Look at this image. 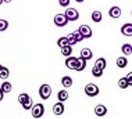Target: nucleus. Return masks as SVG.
<instances>
[{
  "label": "nucleus",
  "mask_w": 132,
  "mask_h": 119,
  "mask_svg": "<svg viewBox=\"0 0 132 119\" xmlns=\"http://www.w3.org/2000/svg\"><path fill=\"white\" fill-rule=\"evenodd\" d=\"M67 42H68V44L70 46H74V44H77V39H75V36H74L72 33H70L68 36H67Z\"/></svg>",
  "instance_id": "obj_27"
},
{
  "label": "nucleus",
  "mask_w": 132,
  "mask_h": 119,
  "mask_svg": "<svg viewBox=\"0 0 132 119\" xmlns=\"http://www.w3.org/2000/svg\"><path fill=\"white\" fill-rule=\"evenodd\" d=\"M2 3H3V0H0V4H2Z\"/></svg>",
  "instance_id": "obj_36"
},
{
  "label": "nucleus",
  "mask_w": 132,
  "mask_h": 119,
  "mask_svg": "<svg viewBox=\"0 0 132 119\" xmlns=\"http://www.w3.org/2000/svg\"><path fill=\"white\" fill-rule=\"evenodd\" d=\"M109 15L111 18H120L121 17V8H120V7H117V6L111 7V8L109 10Z\"/></svg>",
  "instance_id": "obj_12"
},
{
  "label": "nucleus",
  "mask_w": 132,
  "mask_h": 119,
  "mask_svg": "<svg viewBox=\"0 0 132 119\" xmlns=\"http://www.w3.org/2000/svg\"><path fill=\"white\" fill-rule=\"evenodd\" d=\"M0 89H2L3 91H4V94H6V93H10V91L13 90V85L10 83V82H7V80H6V82H3V83H2Z\"/></svg>",
  "instance_id": "obj_17"
},
{
  "label": "nucleus",
  "mask_w": 132,
  "mask_h": 119,
  "mask_svg": "<svg viewBox=\"0 0 132 119\" xmlns=\"http://www.w3.org/2000/svg\"><path fill=\"white\" fill-rule=\"evenodd\" d=\"M75 2H77V3H84L85 0H75Z\"/></svg>",
  "instance_id": "obj_35"
},
{
  "label": "nucleus",
  "mask_w": 132,
  "mask_h": 119,
  "mask_svg": "<svg viewBox=\"0 0 132 119\" xmlns=\"http://www.w3.org/2000/svg\"><path fill=\"white\" fill-rule=\"evenodd\" d=\"M107 114V107L103 105V104H99V105L95 107V115L99 118H103Z\"/></svg>",
  "instance_id": "obj_7"
},
{
  "label": "nucleus",
  "mask_w": 132,
  "mask_h": 119,
  "mask_svg": "<svg viewBox=\"0 0 132 119\" xmlns=\"http://www.w3.org/2000/svg\"><path fill=\"white\" fill-rule=\"evenodd\" d=\"M121 50H122V53L125 54V56H131V54H132V46L129 44V43H125V44H122Z\"/></svg>",
  "instance_id": "obj_21"
},
{
  "label": "nucleus",
  "mask_w": 132,
  "mask_h": 119,
  "mask_svg": "<svg viewBox=\"0 0 132 119\" xmlns=\"http://www.w3.org/2000/svg\"><path fill=\"white\" fill-rule=\"evenodd\" d=\"M9 76H10L9 68H6V67H2V68H0V79H7Z\"/></svg>",
  "instance_id": "obj_23"
},
{
  "label": "nucleus",
  "mask_w": 132,
  "mask_h": 119,
  "mask_svg": "<svg viewBox=\"0 0 132 119\" xmlns=\"http://www.w3.org/2000/svg\"><path fill=\"white\" fill-rule=\"evenodd\" d=\"M72 35L75 36L77 42H82V40H84V36H82V35L79 33V31H75V32H72Z\"/></svg>",
  "instance_id": "obj_30"
},
{
  "label": "nucleus",
  "mask_w": 132,
  "mask_h": 119,
  "mask_svg": "<svg viewBox=\"0 0 132 119\" xmlns=\"http://www.w3.org/2000/svg\"><path fill=\"white\" fill-rule=\"evenodd\" d=\"M61 85H63L65 89L71 87V86H72V78H70V76H63V78H61Z\"/></svg>",
  "instance_id": "obj_15"
},
{
  "label": "nucleus",
  "mask_w": 132,
  "mask_h": 119,
  "mask_svg": "<svg viewBox=\"0 0 132 119\" xmlns=\"http://www.w3.org/2000/svg\"><path fill=\"white\" fill-rule=\"evenodd\" d=\"M67 22H68V20H67V17L64 15V14H57V15L54 17V24L57 25V26L63 28L65 26Z\"/></svg>",
  "instance_id": "obj_5"
},
{
  "label": "nucleus",
  "mask_w": 132,
  "mask_h": 119,
  "mask_svg": "<svg viewBox=\"0 0 132 119\" xmlns=\"http://www.w3.org/2000/svg\"><path fill=\"white\" fill-rule=\"evenodd\" d=\"M64 15L67 17V20L68 21H77L78 18H79V13H78L77 8H71V7H67L65 13H64Z\"/></svg>",
  "instance_id": "obj_4"
},
{
  "label": "nucleus",
  "mask_w": 132,
  "mask_h": 119,
  "mask_svg": "<svg viewBox=\"0 0 132 119\" xmlns=\"http://www.w3.org/2000/svg\"><path fill=\"white\" fill-rule=\"evenodd\" d=\"M64 104L61 101H59V103H56L54 105H53V114L57 115V116H60V115H63L64 114Z\"/></svg>",
  "instance_id": "obj_8"
},
{
  "label": "nucleus",
  "mask_w": 132,
  "mask_h": 119,
  "mask_svg": "<svg viewBox=\"0 0 132 119\" xmlns=\"http://www.w3.org/2000/svg\"><path fill=\"white\" fill-rule=\"evenodd\" d=\"M61 54L64 57H70L71 54H72V46L67 44V46H64V47H61Z\"/></svg>",
  "instance_id": "obj_18"
},
{
  "label": "nucleus",
  "mask_w": 132,
  "mask_h": 119,
  "mask_svg": "<svg viewBox=\"0 0 132 119\" xmlns=\"http://www.w3.org/2000/svg\"><path fill=\"white\" fill-rule=\"evenodd\" d=\"M75 62H77V57L70 56V57H67V60H65V67L70 68V69H74V68H75Z\"/></svg>",
  "instance_id": "obj_13"
},
{
  "label": "nucleus",
  "mask_w": 132,
  "mask_h": 119,
  "mask_svg": "<svg viewBox=\"0 0 132 119\" xmlns=\"http://www.w3.org/2000/svg\"><path fill=\"white\" fill-rule=\"evenodd\" d=\"M32 105H34V101H32V98H29V100H28V101H25V103H24L22 104V107H24V109H31V108H32Z\"/></svg>",
  "instance_id": "obj_29"
},
{
  "label": "nucleus",
  "mask_w": 132,
  "mask_h": 119,
  "mask_svg": "<svg viewBox=\"0 0 132 119\" xmlns=\"http://www.w3.org/2000/svg\"><path fill=\"white\" fill-rule=\"evenodd\" d=\"M57 100L61 101V103L67 101V100H68V91H67V90H60V91L57 93Z\"/></svg>",
  "instance_id": "obj_14"
},
{
  "label": "nucleus",
  "mask_w": 132,
  "mask_h": 119,
  "mask_svg": "<svg viewBox=\"0 0 132 119\" xmlns=\"http://www.w3.org/2000/svg\"><path fill=\"white\" fill-rule=\"evenodd\" d=\"M7 28H9V22L6 20H2L0 18V32H4Z\"/></svg>",
  "instance_id": "obj_28"
},
{
  "label": "nucleus",
  "mask_w": 132,
  "mask_h": 119,
  "mask_svg": "<svg viewBox=\"0 0 132 119\" xmlns=\"http://www.w3.org/2000/svg\"><path fill=\"white\" fill-rule=\"evenodd\" d=\"M78 31H79V33L82 36H84V39L92 38V29H90V26H88V25H81V26L78 28Z\"/></svg>",
  "instance_id": "obj_6"
},
{
  "label": "nucleus",
  "mask_w": 132,
  "mask_h": 119,
  "mask_svg": "<svg viewBox=\"0 0 132 119\" xmlns=\"http://www.w3.org/2000/svg\"><path fill=\"white\" fill-rule=\"evenodd\" d=\"M31 114L34 118H42L45 114V107L43 104H34L31 108Z\"/></svg>",
  "instance_id": "obj_1"
},
{
  "label": "nucleus",
  "mask_w": 132,
  "mask_h": 119,
  "mask_svg": "<svg viewBox=\"0 0 132 119\" xmlns=\"http://www.w3.org/2000/svg\"><path fill=\"white\" fill-rule=\"evenodd\" d=\"M85 94L86 96H89V97H96L99 94V87L96 86L95 83H89V85H86L85 86Z\"/></svg>",
  "instance_id": "obj_3"
},
{
  "label": "nucleus",
  "mask_w": 132,
  "mask_h": 119,
  "mask_svg": "<svg viewBox=\"0 0 132 119\" xmlns=\"http://www.w3.org/2000/svg\"><path fill=\"white\" fill-rule=\"evenodd\" d=\"M59 4L61 7H70V0H59Z\"/></svg>",
  "instance_id": "obj_31"
},
{
  "label": "nucleus",
  "mask_w": 132,
  "mask_h": 119,
  "mask_svg": "<svg viewBox=\"0 0 132 119\" xmlns=\"http://www.w3.org/2000/svg\"><path fill=\"white\" fill-rule=\"evenodd\" d=\"M39 96H40L42 100L50 98V96H52V87L49 85H42L40 87H39Z\"/></svg>",
  "instance_id": "obj_2"
},
{
  "label": "nucleus",
  "mask_w": 132,
  "mask_h": 119,
  "mask_svg": "<svg viewBox=\"0 0 132 119\" xmlns=\"http://www.w3.org/2000/svg\"><path fill=\"white\" fill-rule=\"evenodd\" d=\"M102 18H103V15H102V13L100 11H93L92 13V21L93 22H102Z\"/></svg>",
  "instance_id": "obj_19"
},
{
  "label": "nucleus",
  "mask_w": 132,
  "mask_h": 119,
  "mask_svg": "<svg viewBox=\"0 0 132 119\" xmlns=\"http://www.w3.org/2000/svg\"><path fill=\"white\" fill-rule=\"evenodd\" d=\"M13 0H3V3H11Z\"/></svg>",
  "instance_id": "obj_34"
},
{
  "label": "nucleus",
  "mask_w": 132,
  "mask_h": 119,
  "mask_svg": "<svg viewBox=\"0 0 132 119\" xmlns=\"http://www.w3.org/2000/svg\"><path fill=\"white\" fill-rule=\"evenodd\" d=\"M0 68H2V65H0Z\"/></svg>",
  "instance_id": "obj_37"
},
{
  "label": "nucleus",
  "mask_w": 132,
  "mask_h": 119,
  "mask_svg": "<svg viewBox=\"0 0 132 119\" xmlns=\"http://www.w3.org/2000/svg\"><path fill=\"white\" fill-rule=\"evenodd\" d=\"M79 57H82L84 60H90L92 57H93V53H92V50L90 49H88V47H85V49H82L81 50V54H79Z\"/></svg>",
  "instance_id": "obj_11"
},
{
  "label": "nucleus",
  "mask_w": 132,
  "mask_h": 119,
  "mask_svg": "<svg viewBox=\"0 0 132 119\" xmlns=\"http://www.w3.org/2000/svg\"><path fill=\"white\" fill-rule=\"evenodd\" d=\"M85 68H86V60H84L82 57H79V58H77V62H75V68H74V71H84Z\"/></svg>",
  "instance_id": "obj_9"
},
{
  "label": "nucleus",
  "mask_w": 132,
  "mask_h": 119,
  "mask_svg": "<svg viewBox=\"0 0 132 119\" xmlns=\"http://www.w3.org/2000/svg\"><path fill=\"white\" fill-rule=\"evenodd\" d=\"M131 78H132V74H131V72H129V74L127 75V80H128V82H129V83L132 85V80H131Z\"/></svg>",
  "instance_id": "obj_32"
},
{
  "label": "nucleus",
  "mask_w": 132,
  "mask_h": 119,
  "mask_svg": "<svg viewBox=\"0 0 132 119\" xmlns=\"http://www.w3.org/2000/svg\"><path fill=\"white\" fill-rule=\"evenodd\" d=\"M92 75H93L95 78H100L103 75V69H99V68L93 67V68H92Z\"/></svg>",
  "instance_id": "obj_26"
},
{
  "label": "nucleus",
  "mask_w": 132,
  "mask_h": 119,
  "mask_svg": "<svg viewBox=\"0 0 132 119\" xmlns=\"http://www.w3.org/2000/svg\"><path fill=\"white\" fill-rule=\"evenodd\" d=\"M121 33L124 36H132V24L128 22V24H124L121 26Z\"/></svg>",
  "instance_id": "obj_10"
},
{
  "label": "nucleus",
  "mask_w": 132,
  "mask_h": 119,
  "mask_svg": "<svg viewBox=\"0 0 132 119\" xmlns=\"http://www.w3.org/2000/svg\"><path fill=\"white\" fill-rule=\"evenodd\" d=\"M3 98H4V91H3L2 89H0V101H2Z\"/></svg>",
  "instance_id": "obj_33"
},
{
  "label": "nucleus",
  "mask_w": 132,
  "mask_h": 119,
  "mask_svg": "<svg viewBox=\"0 0 132 119\" xmlns=\"http://www.w3.org/2000/svg\"><path fill=\"white\" fill-rule=\"evenodd\" d=\"M95 67L99 68V69H103L104 71V68L107 67V62H106V58H97L95 62Z\"/></svg>",
  "instance_id": "obj_16"
},
{
  "label": "nucleus",
  "mask_w": 132,
  "mask_h": 119,
  "mask_svg": "<svg viewBox=\"0 0 132 119\" xmlns=\"http://www.w3.org/2000/svg\"><path fill=\"white\" fill-rule=\"evenodd\" d=\"M68 44V42H67V36H63V38H60L59 40H57V46H59L60 49L64 47V46Z\"/></svg>",
  "instance_id": "obj_25"
},
{
  "label": "nucleus",
  "mask_w": 132,
  "mask_h": 119,
  "mask_svg": "<svg viewBox=\"0 0 132 119\" xmlns=\"http://www.w3.org/2000/svg\"><path fill=\"white\" fill-rule=\"evenodd\" d=\"M127 65H128V60L125 57H118L117 58V67L118 68H125Z\"/></svg>",
  "instance_id": "obj_20"
},
{
  "label": "nucleus",
  "mask_w": 132,
  "mask_h": 119,
  "mask_svg": "<svg viewBox=\"0 0 132 119\" xmlns=\"http://www.w3.org/2000/svg\"><path fill=\"white\" fill-rule=\"evenodd\" d=\"M131 83L127 80V78H121L120 80H118V87L120 89H127V87H129Z\"/></svg>",
  "instance_id": "obj_22"
},
{
  "label": "nucleus",
  "mask_w": 132,
  "mask_h": 119,
  "mask_svg": "<svg viewBox=\"0 0 132 119\" xmlns=\"http://www.w3.org/2000/svg\"><path fill=\"white\" fill-rule=\"evenodd\" d=\"M29 98H31V97L28 96L27 93H21V94L18 96V103L21 104V105H22V104L25 103V101H28V100H29Z\"/></svg>",
  "instance_id": "obj_24"
}]
</instances>
